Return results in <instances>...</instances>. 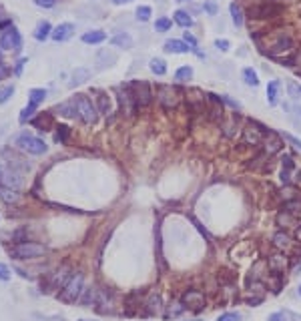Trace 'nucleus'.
I'll use <instances>...</instances> for the list:
<instances>
[{
	"label": "nucleus",
	"mask_w": 301,
	"mask_h": 321,
	"mask_svg": "<svg viewBox=\"0 0 301 321\" xmlns=\"http://www.w3.org/2000/svg\"><path fill=\"white\" fill-rule=\"evenodd\" d=\"M72 34H74V24L72 22H62V24H58L54 30H52V40H56V42H64V40H68V38H72Z\"/></svg>",
	"instance_id": "obj_18"
},
{
	"label": "nucleus",
	"mask_w": 301,
	"mask_h": 321,
	"mask_svg": "<svg viewBox=\"0 0 301 321\" xmlns=\"http://www.w3.org/2000/svg\"><path fill=\"white\" fill-rule=\"evenodd\" d=\"M267 130H269V128H265L263 124H259V122H255V120H245V124H243V128H241V132H243V142L257 146V144L263 142Z\"/></svg>",
	"instance_id": "obj_6"
},
{
	"label": "nucleus",
	"mask_w": 301,
	"mask_h": 321,
	"mask_svg": "<svg viewBox=\"0 0 301 321\" xmlns=\"http://www.w3.org/2000/svg\"><path fill=\"white\" fill-rule=\"evenodd\" d=\"M267 321H301V315L295 311H289V309H281V311L271 313Z\"/></svg>",
	"instance_id": "obj_23"
},
{
	"label": "nucleus",
	"mask_w": 301,
	"mask_h": 321,
	"mask_svg": "<svg viewBox=\"0 0 301 321\" xmlns=\"http://www.w3.org/2000/svg\"><path fill=\"white\" fill-rule=\"evenodd\" d=\"M297 293H299V297H301V285H299V289H297Z\"/></svg>",
	"instance_id": "obj_61"
},
{
	"label": "nucleus",
	"mask_w": 301,
	"mask_h": 321,
	"mask_svg": "<svg viewBox=\"0 0 301 321\" xmlns=\"http://www.w3.org/2000/svg\"><path fill=\"white\" fill-rule=\"evenodd\" d=\"M183 40L191 46V50H193V52H197V38H195L191 32H185V34H183ZM197 54H199V52H197ZM199 56H201V54H199Z\"/></svg>",
	"instance_id": "obj_47"
},
{
	"label": "nucleus",
	"mask_w": 301,
	"mask_h": 321,
	"mask_svg": "<svg viewBox=\"0 0 301 321\" xmlns=\"http://www.w3.org/2000/svg\"><path fill=\"white\" fill-rule=\"evenodd\" d=\"M148 68H150V72L153 74H157V76H163V74H167V62L163 60V58H150V62H148Z\"/></svg>",
	"instance_id": "obj_34"
},
{
	"label": "nucleus",
	"mask_w": 301,
	"mask_h": 321,
	"mask_svg": "<svg viewBox=\"0 0 301 321\" xmlns=\"http://www.w3.org/2000/svg\"><path fill=\"white\" fill-rule=\"evenodd\" d=\"M229 46H231V42L225 40V38H217V40H215V48H219V50H223V52H227Z\"/></svg>",
	"instance_id": "obj_51"
},
{
	"label": "nucleus",
	"mask_w": 301,
	"mask_h": 321,
	"mask_svg": "<svg viewBox=\"0 0 301 321\" xmlns=\"http://www.w3.org/2000/svg\"><path fill=\"white\" fill-rule=\"evenodd\" d=\"M70 275H72V271H70V267L68 265H62V267H58L52 275H50V279H48V287H52V289H62L64 287V283L70 279Z\"/></svg>",
	"instance_id": "obj_14"
},
{
	"label": "nucleus",
	"mask_w": 301,
	"mask_h": 321,
	"mask_svg": "<svg viewBox=\"0 0 301 321\" xmlns=\"http://www.w3.org/2000/svg\"><path fill=\"white\" fill-rule=\"evenodd\" d=\"M96 62H98V66H100V68H106V66H110V64H114V62H116V54H114V52H110V50H100V52H98Z\"/></svg>",
	"instance_id": "obj_36"
},
{
	"label": "nucleus",
	"mask_w": 301,
	"mask_h": 321,
	"mask_svg": "<svg viewBox=\"0 0 301 321\" xmlns=\"http://www.w3.org/2000/svg\"><path fill=\"white\" fill-rule=\"evenodd\" d=\"M281 138H283V140H287V142H289L291 146H295L297 150H301V140H299L297 136H293L291 132H283V134H281Z\"/></svg>",
	"instance_id": "obj_44"
},
{
	"label": "nucleus",
	"mask_w": 301,
	"mask_h": 321,
	"mask_svg": "<svg viewBox=\"0 0 301 321\" xmlns=\"http://www.w3.org/2000/svg\"><path fill=\"white\" fill-rule=\"evenodd\" d=\"M175 2H179V4H185V2H191V0H175Z\"/></svg>",
	"instance_id": "obj_59"
},
{
	"label": "nucleus",
	"mask_w": 301,
	"mask_h": 321,
	"mask_svg": "<svg viewBox=\"0 0 301 321\" xmlns=\"http://www.w3.org/2000/svg\"><path fill=\"white\" fill-rule=\"evenodd\" d=\"M134 16H136V20L138 22H146L150 16H153V10H150V6H138L136 10H134Z\"/></svg>",
	"instance_id": "obj_42"
},
{
	"label": "nucleus",
	"mask_w": 301,
	"mask_h": 321,
	"mask_svg": "<svg viewBox=\"0 0 301 321\" xmlns=\"http://www.w3.org/2000/svg\"><path fill=\"white\" fill-rule=\"evenodd\" d=\"M183 311H185V305H183V301H173V303L167 307V311L163 313V317L169 321V319H175V317H179Z\"/></svg>",
	"instance_id": "obj_33"
},
{
	"label": "nucleus",
	"mask_w": 301,
	"mask_h": 321,
	"mask_svg": "<svg viewBox=\"0 0 301 321\" xmlns=\"http://www.w3.org/2000/svg\"><path fill=\"white\" fill-rule=\"evenodd\" d=\"M90 78V70L88 68H76L74 70V74H72V82H70V86H74V84H82V82H86Z\"/></svg>",
	"instance_id": "obj_40"
},
{
	"label": "nucleus",
	"mask_w": 301,
	"mask_h": 321,
	"mask_svg": "<svg viewBox=\"0 0 301 321\" xmlns=\"http://www.w3.org/2000/svg\"><path fill=\"white\" fill-rule=\"evenodd\" d=\"M74 104H76V112H78V118L84 122V124H94L98 120V108L96 104L86 96V94H76L72 96Z\"/></svg>",
	"instance_id": "obj_3"
},
{
	"label": "nucleus",
	"mask_w": 301,
	"mask_h": 321,
	"mask_svg": "<svg viewBox=\"0 0 301 321\" xmlns=\"http://www.w3.org/2000/svg\"><path fill=\"white\" fill-rule=\"evenodd\" d=\"M24 62H26V60H24V58H22V60H20V62H18V64H16V74H18V72H20V70H22V64H24Z\"/></svg>",
	"instance_id": "obj_57"
},
{
	"label": "nucleus",
	"mask_w": 301,
	"mask_h": 321,
	"mask_svg": "<svg viewBox=\"0 0 301 321\" xmlns=\"http://www.w3.org/2000/svg\"><path fill=\"white\" fill-rule=\"evenodd\" d=\"M299 90H301V86H299Z\"/></svg>",
	"instance_id": "obj_64"
},
{
	"label": "nucleus",
	"mask_w": 301,
	"mask_h": 321,
	"mask_svg": "<svg viewBox=\"0 0 301 321\" xmlns=\"http://www.w3.org/2000/svg\"><path fill=\"white\" fill-rule=\"evenodd\" d=\"M285 110H287V116H289V120L293 122V126L301 130V104L289 102V104H285Z\"/></svg>",
	"instance_id": "obj_22"
},
{
	"label": "nucleus",
	"mask_w": 301,
	"mask_h": 321,
	"mask_svg": "<svg viewBox=\"0 0 301 321\" xmlns=\"http://www.w3.org/2000/svg\"><path fill=\"white\" fill-rule=\"evenodd\" d=\"M279 90H281V82L279 80H271L267 84V102H269V106H277L279 104Z\"/></svg>",
	"instance_id": "obj_25"
},
{
	"label": "nucleus",
	"mask_w": 301,
	"mask_h": 321,
	"mask_svg": "<svg viewBox=\"0 0 301 321\" xmlns=\"http://www.w3.org/2000/svg\"><path fill=\"white\" fill-rule=\"evenodd\" d=\"M299 271H301V261H299V265L295 267V273H299Z\"/></svg>",
	"instance_id": "obj_60"
},
{
	"label": "nucleus",
	"mask_w": 301,
	"mask_h": 321,
	"mask_svg": "<svg viewBox=\"0 0 301 321\" xmlns=\"http://www.w3.org/2000/svg\"><path fill=\"white\" fill-rule=\"evenodd\" d=\"M106 38V34L102 30H88L82 34V42L84 44H100Z\"/></svg>",
	"instance_id": "obj_30"
},
{
	"label": "nucleus",
	"mask_w": 301,
	"mask_h": 321,
	"mask_svg": "<svg viewBox=\"0 0 301 321\" xmlns=\"http://www.w3.org/2000/svg\"><path fill=\"white\" fill-rule=\"evenodd\" d=\"M8 72H10V70H8V66L0 62V80H2L4 76H8Z\"/></svg>",
	"instance_id": "obj_56"
},
{
	"label": "nucleus",
	"mask_w": 301,
	"mask_h": 321,
	"mask_svg": "<svg viewBox=\"0 0 301 321\" xmlns=\"http://www.w3.org/2000/svg\"><path fill=\"white\" fill-rule=\"evenodd\" d=\"M269 54L273 58H279V54H293V40L289 36H279L271 48H269Z\"/></svg>",
	"instance_id": "obj_15"
},
{
	"label": "nucleus",
	"mask_w": 301,
	"mask_h": 321,
	"mask_svg": "<svg viewBox=\"0 0 301 321\" xmlns=\"http://www.w3.org/2000/svg\"><path fill=\"white\" fill-rule=\"evenodd\" d=\"M171 26H173V20L167 18V16H161V18H157V22H155V30H157V32H167Z\"/></svg>",
	"instance_id": "obj_43"
},
{
	"label": "nucleus",
	"mask_w": 301,
	"mask_h": 321,
	"mask_svg": "<svg viewBox=\"0 0 301 321\" xmlns=\"http://www.w3.org/2000/svg\"><path fill=\"white\" fill-rule=\"evenodd\" d=\"M189 321H201V319H189Z\"/></svg>",
	"instance_id": "obj_62"
},
{
	"label": "nucleus",
	"mask_w": 301,
	"mask_h": 321,
	"mask_svg": "<svg viewBox=\"0 0 301 321\" xmlns=\"http://www.w3.org/2000/svg\"><path fill=\"white\" fill-rule=\"evenodd\" d=\"M82 285H84V275H82L80 271H74V273L70 275V279L64 283V287L56 293V299L62 301V303H66V305L76 303V301L80 299L82 291H84Z\"/></svg>",
	"instance_id": "obj_1"
},
{
	"label": "nucleus",
	"mask_w": 301,
	"mask_h": 321,
	"mask_svg": "<svg viewBox=\"0 0 301 321\" xmlns=\"http://www.w3.org/2000/svg\"><path fill=\"white\" fill-rule=\"evenodd\" d=\"M112 305V293L108 289H96V299H94V309L98 313H108Z\"/></svg>",
	"instance_id": "obj_17"
},
{
	"label": "nucleus",
	"mask_w": 301,
	"mask_h": 321,
	"mask_svg": "<svg viewBox=\"0 0 301 321\" xmlns=\"http://www.w3.org/2000/svg\"><path fill=\"white\" fill-rule=\"evenodd\" d=\"M165 52H171V54H187V52H193L191 46L185 42V40H177V38H171L165 42Z\"/></svg>",
	"instance_id": "obj_19"
},
{
	"label": "nucleus",
	"mask_w": 301,
	"mask_h": 321,
	"mask_svg": "<svg viewBox=\"0 0 301 321\" xmlns=\"http://www.w3.org/2000/svg\"><path fill=\"white\" fill-rule=\"evenodd\" d=\"M163 307V301H161V295L153 293L148 295V299L144 301V315H157Z\"/></svg>",
	"instance_id": "obj_21"
},
{
	"label": "nucleus",
	"mask_w": 301,
	"mask_h": 321,
	"mask_svg": "<svg viewBox=\"0 0 301 321\" xmlns=\"http://www.w3.org/2000/svg\"><path fill=\"white\" fill-rule=\"evenodd\" d=\"M96 108H98V112H102V114H108V112H110L108 94L102 92V90H96Z\"/></svg>",
	"instance_id": "obj_32"
},
{
	"label": "nucleus",
	"mask_w": 301,
	"mask_h": 321,
	"mask_svg": "<svg viewBox=\"0 0 301 321\" xmlns=\"http://www.w3.org/2000/svg\"><path fill=\"white\" fill-rule=\"evenodd\" d=\"M185 309H191V311H203L205 309V295L199 291V289H187L181 297Z\"/></svg>",
	"instance_id": "obj_11"
},
{
	"label": "nucleus",
	"mask_w": 301,
	"mask_h": 321,
	"mask_svg": "<svg viewBox=\"0 0 301 321\" xmlns=\"http://www.w3.org/2000/svg\"><path fill=\"white\" fill-rule=\"evenodd\" d=\"M229 12H231V20H233V24L237 26V28H241L243 24H245V16H243V8L237 4V2H233L231 6H229Z\"/></svg>",
	"instance_id": "obj_29"
},
{
	"label": "nucleus",
	"mask_w": 301,
	"mask_h": 321,
	"mask_svg": "<svg viewBox=\"0 0 301 321\" xmlns=\"http://www.w3.org/2000/svg\"><path fill=\"white\" fill-rule=\"evenodd\" d=\"M0 199L10 205V203H16V201L20 199V195H18V191L12 189V187H0Z\"/></svg>",
	"instance_id": "obj_35"
},
{
	"label": "nucleus",
	"mask_w": 301,
	"mask_h": 321,
	"mask_svg": "<svg viewBox=\"0 0 301 321\" xmlns=\"http://www.w3.org/2000/svg\"><path fill=\"white\" fill-rule=\"evenodd\" d=\"M269 269H271L273 273H281V271H285V269H287V257H283V253L269 257Z\"/></svg>",
	"instance_id": "obj_28"
},
{
	"label": "nucleus",
	"mask_w": 301,
	"mask_h": 321,
	"mask_svg": "<svg viewBox=\"0 0 301 321\" xmlns=\"http://www.w3.org/2000/svg\"><path fill=\"white\" fill-rule=\"evenodd\" d=\"M263 152L267 154V156H273L275 152H279L281 150V146H283V138L277 134V132H273V130H267V134H265V138H263Z\"/></svg>",
	"instance_id": "obj_13"
},
{
	"label": "nucleus",
	"mask_w": 301,
	"mask_h": 321,
	"mask_svg": "<svg viewBox=\"0 0 301 321\" xmlns=\"http://www.w3.org/2000/svg\"><path fill=\"white\" fill-rule=\"evenodd\" d=\"M173 20H175L181 28H191V26L195 24V20H193V16L189 14V10H175Z\"/></svg>",
	"instance_id": "obj_26"
},
{
	"label": "nucleus",
	"mask_w": 301,
	"mask_h": 321,
	"mask_svg": "<svg viewBox=\"0 0 301 321\" xmlns=\"http://www.w3.org/2000/svg\"><path fill=\"white\" fill-rule=\"evenodd\" d=\"M114 4H126V2H132V0H112Z\"/></svg>",
	"instance_id": "obj_58"
},
{
	"label": "nucleus",
	"mask_w": 301,
	"mask_h": 321,
	"mask_svg": "<svg viewBox=\"0 0 301 321\" xmlns=\"http://www.w3.org/2000/svg\"><path fill=\"white\" fill-rule=\"evenodd\" d=\"M287 88H289V94H291V96H293L295 100H297V98L301 96V90H299V86H297V84H293V82H289V86H287Z\"/></svg>",
	"instance_id": "obj_53"
},
{
	"label": "nucleus",
	"mask_w": 301,
	"mask_h": 321,
	"mask_svg": "<svg viewBox=\"0 0 301 321\" xmlns=\"http://www.w3.org/2000/svg\"><path fill=\"white\" fill-rule=\"evenodd\" d=\"M110 44L118 46V48H132V38L126 34V32H118L110 38Z\"/></svg>",
	"instance_id": "obj_31"
},
{
	"label": "nucleus",
	"mask_w": 301,
	"mask_h": 321,
	"mask_svg": "<svg viewBox=\"0 0 301 321\" xmlns=\"http://www.w3.org/2000/svg\"><path fill=\"white\" fill-rule=\"evenodd\" d=\"M273 247L279 251V253H285V255H291L295 251V241L287 235V233H275L273 235Z\"/></svg>",
	"instance_id": "obj_16"
},
{
	"label": "nucleus",
	"mask_w": 301,
	"mask_h": 321,
	"mask_svg": "<svg viewBox=\"0 0 301 321\" xmlns=\"http://www.w3.org/2000/svg\"><path fill=\"white\" fill-rule=\"evenodd\" d=\"M10 279V269L6 263H0V281H8Z\"/></svg>",
	"instance_id": "obj_49"
},
{
	"label": "nucleus",
	"mask_w": 301,
	"mask_h": 321,
	"mask_svg": "<svg viewBox=\"0 0 301 321\" xmlns=\"http://www.w3.org/2000/svg\"><path fill=\"white\" fill-rule=\"evenodd\" d=\"M22 46V36L16 26H8L0 34V48L2 50H18Z\"/></svg>",
	"instance_id": "obj_9"
},
{
	"label": "nucleus",
	"mask_w": 301,
	"mask_h": 321,
	"mask_svg": "<svg viewBox=\"0 0 301 321\" xmlns=\"http://www.w3.org/2000/svg\"><path fill=\"white\" fill-rule=\"evenodd\" d=\"M193 66H189V64H185V66H181V68H177V72H175V80H179V82H187V80H191L193 78Z\"/></svg>",
	"instance_id": "obj_38"
},
{
	"label": "nucleus",
	"mask_w": 301,
	"mask_h": 321,
	"mask_svg": "<svg viewBox=\"0 0 301 321\" xmlns=\"http://www.w3.org/2000/svg\"><path fill=\"white\" fill-rule=\"evenodd\" d=\"M56 110H58L62 116H66V118H76V116H78L76 104H74L72 98H70V100H64V102H60V104H56Z\"/></svg>",
	"instance_id": "obj_27"
},
{
	"label": "nucleus",
	"mask_w": 301,
	"mask_h": 321,
	"mask_svg": "<svg viewBox=\"0 0 301 321\" xmlns=\"http://www.w3.org/2000/svg\"><path fill=\"white\" fill-rule=\"evenodd\" d=\"M44 98H46V90H44V88H32L30 94H28V104H26V108L20 112V122H26V120L34 114L36 106H38Z\"/></svg>",
	"instance_id": "obj_10"
},
{
	"label": "nucleus",
	"mask_w": 301,
	"mask_h": 321,
	"mask_svg": "<svg viewBox=\"0 0 301 321\" xmlns=\"http://www.w3.org/2000/svg\"><path fill=\"white\" fill-rule=\"evenodd\" d=\"M66 134H68V128H66V126H58L56 140H66Z\"/></svg>",
	"instance_id": "obj_55"
},
{
	"label": "nucleus",
	"mask_w": 301,
	"mask_h": 321,
	"mask_svg": "<svg viewBox=\"0 0 301 321\" xmlns=\"http://www.w3.org/2000/svg\"><path fill=\"white\" fill-rule=\"evenodd\" d=\"M50 34H52V26H50V22H48V20H40V22L36 24L34 32H32V36H34L36 40H40V42H44Z\"/></svg>",
	"instance_id": "obj_24"
},
{
	"label": "nucleus",
	"mask_w": 301,
	"mask_h": 321,
	"mask_svg": "<svg viewBox=\"0 0 301 321\" xmlns=\"http://www.w3.org/2000/svg\"><path fill=\"white\" fill-rule=\"evenodd\" d=\"M48 124H50V116H46V118H44V116H40V118H36V120H34V126H38V130H44L42 126H48Z\"/></svg>",
	"instance_id": "obj_52"
},
{
	"label": "nucleus",
	"mask_w": 301,
	"mask_h": 321,
	"mask_svg": "<svg viewBox=\"0 0 301 321\" xmlns=\"http://www.w3.org/2000/svg\"><path fill=\"white\" fill-rule=\"evenodd\" d=\"M0 181L4 183V187H12V189H18L20 187V179L16 177V173H12V171H6L2 177H0Z\"/></svg>",
	"instance_id": "obj_37"
},
{
	"label": "nucleus",
	"mask_w": 301,
	"mask_h": 321,
	"mask_svg": "<svg viewBox=\"0 0 301 321\" xmlns=\"http://www.w3.org/2000/svg\"><path fill=\"white\" fill-rule=\"evenodd\" d=\"M8 253L14 259H38L46 253V249H44V245L34 243V241H20V243L12 245L8 249Z\"/></svg>",
	"instance_id": "obj_2"
},
{
	"label": "nucleus",
	"mask_w": 301,
	"mask_h": 321,
	"mask_svg": "<svg viewBox=\"0 0 301 321\" xmlns=\"http://www.w3.org/2000/svg\"><path fill=\"white\" fill-rule=\"evenodd\" d=\"M217 321H241V315L235 313V311H229V313H223L217 317Z\"/></svg>",
	"instance_id": "obj_48"
},
{
	"label": "nucleus",
	"mask_w": 301,
	"mask_h": 321,
	"mask_svg": "<svg viewBox=\"0 0 301 321\" xmlns=\"http://www.w3.org/2000/svg\"><path fill=\"white\" fill-rule=\"evenodd\" d=\"M237 118H239V116H237V112H235V114L231 116V120H227V122L223 120V128H225V134H227V136H231V134H233V128H235Z\"/></svg>",
	"instance_id": "obj_45"
},
{
	"label": "nucleus",
	"mask_w": 301,
	"mask_h": 321,
	"mask_svg": "<svg viewBox=\"0 0 301 321\" xmlns=\"http://www.w3.org/2000/svg\"><path fill=\"white\" fill-rule=\"evenodd\" d=\"M118 102H120L122 112H124V114H128V116H132V114L136 112V108H138V106H136V102H134V98H132V92H130L128 84L118 88Z\"/></svg>",
	"instance_id": "obj_12"
},
{
	"label": "nucleus",
	"mask_w": 301,
	"mask_h": 321,
	"mask_svg": "<svg viewBox=\"0 0 301 321\" xmlns=\"http://www.w3.org/2000/svg\"><path fill=\"white\" fill-rule=\"evenodd\" d=\"M78 321H88V319H78Z\"/></svg>",
	"instance_id": "obj_63"
},
{
	"label": "nucleus",
	"mask_w": 301,
	"mask_h": 321,
	"mask_svg": "<svg viewBox=\"0 0 301 321\" xmlns=\"http://www.w3.org/2000/svg\"><path fill=\"white\" fill-rule=\"evenodd\" d=\"M12 94H14V86H4V88H0V104H4Z\"/></svg>",
	"instance_id": "obj_46"
},
{
	"label": "nucleus",
	"mask_w": 301,
	"mask_h": 321,
	"mask_svg": "<svg viewBox=\"0 0 301 321\" xmlns=\"http://www.w3.org/2000/svg\"><path fill=\"white\" fill-rule=\"evenodd\" d=\"M279 12H281V6H279V4H275V2H271V0H263L261 4L251 6V10H249L251 18H257V20L273 18V16H277Z\"/></svg>",
	"instance_id": "obj_8"
},
{
	"label": "nucleus",
	"mask_w": 301,
	"mask_h": 321,
	"mask_svg": "<svg viewBox=\"0 0 301 321\" xmlns=\"http://www.w3.org/2000/svg\"><path fill=\"white\" fill-rule=\"evenodd\" d=\"M128 88H130L132 98H134V102H136L138 108H140V106H148L150 100H153V92H150V86H148V82L142 80V78H140V80L128 82Z\"/></svg>",
	"instance_id": "obj_7"
},
{
	"label": "nucleus",
	"mask_w": 301,
	"mask_h": 321,
	"mask_svg": "<svg viewBox=\"0 0 301 321\" xmlns=\"http://www.w3.org/2000/svg\"><path fill=\"white\" fill-rule=\"evenodd\" d=\"M14 144H16L20 150L28 152V154H42V152H46V150H48V144H46L42 138H38V136L30 134V132H22V134H18V136H16V140H14Z\"/></svg>",
	"instance_id": "obj_4"
},
{
	"label": "nucleus",
	"mask_w": 301,
	"mask_h": 321,
	"mask_svg": "<svg viewBox=\"0 0 301 321\" xmlns=\"http://www.w3.org/2000/svg\"><path fill=\"white\" fill-rule=\"evenodd\" d=\"M243 80H245V84L247 86H259V76H257V72L253 70V68H243Z\"/></svg>",
	"instance_id": "obj_41"
},
{
	"label": "nucleus",
	"mask_w": 301,
	"mask_h": 321,
	"mask_svg": "<svg viewBox=\"0 0 301 321\" xmlns=\"http://www.w3.org/2000/svg\"><path fill=\"white\" fill-rule=\"evenodd\" d=\"M203 8H205L211 16H215V14H217V4H215V2H205V4H203Z\"/></svg>",
	"instance_id": "obj_54"
},
{
	"label": "nucleus",
	"mask_w": 301,
	"mask_h": 321,
	"mask_svg": "<svg viewBox=\"0 0 301 321\" xmlns=\"http://www.w3.org/2000/svg\"><path fill=\"white\" fill-rule=\"evenodd\" d=\"M293 169H295V163H293L291 154H283V156H281V181H283L285 185H289Z\"/></svg>",
	"instance_id": "obj_20"
},
{
	"label": "nucleus",
	"mask_w": 301,
	"mask_h": 321,
	"mask_svg": "<svg viewBox=\"0 0 301 321\" xmlns=\"http://www.w3.org/2000/svg\"><path fill=\"white\" fill-rule=\"evenodd\" d=\"M94 299H96V289H92V287H88V289H84L82 291V295H80V305L82 307H90V305H94Z\"/></svg>",
	"instance_id": "obj_39"
},
{
	"label": "nucleus",
	"mask_w": 301,
	"mask_h": 321,
	"mask_svg": "<svg viewBox=\"0 0 301 321\" xmlns=\"http://www.w3.org/2000/svg\"><path fill=\"white\" fill-rule=\"evenodd\" d=\"M56 2L58 0H34V4L40 8H52V6H56Z\"/></svg>",
	"instance_id": "obj_50"
},
{
	"label": "nucleus",
	"mask_w": 301,
	"mask_h": 321,
	"mask_svg": "<svg viewBox=\"0 0 301 321\" xmlns=\"http://www.w3.org/2000/svg\"><path fill=\"white\" fill-rule=\"evenodd\" d=\"M157 100L161 102L163 108L173 110L181 102V90L177 86H173V84H159L157 86Z\"/></svg>",
	"instance_id": "obj_5"
}]
</instances>
